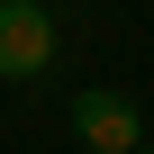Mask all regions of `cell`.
<instances>
[{"label":"cell","instance_id":"1","mask_svg":"<svg viewBox=\"0 0 154 154\" xmlns=\"http://www.w3.org/2000/svg\"><path fill=\"white\" fill-rule=\"evenodd\" d=\"M54 63V9L45 0H0V82H36Z\"/></svg>","mask_w":154,"mask_h":154},{"label":"cell","instance_id":"2","mask_svg":"<svg viewBox=\"0 0 154 154\" xmlns=\"http://www.w3.org/2000/svg\"><path fill=\"white\" fill-rule=\"evenodd\" d=\"M72 136L91 154H136L145 145V109L127 91H72Z\"/></svg>","mask_w":154,"mask_h":154},{"label":"cell","instance_id":"3","mask_svg":"<svg viewBox=\"0 0 154 154\" xmlns=\"http://www.w3.org/2000/svg\"><path fill=\"white\" fill-rule=\"evenodd\" d=\"M136 154H154V145H136Z\"/></svg>","mask_w":154,"mask_h":154},{"label":"cell","instance_id":"4","mask_svg":"<svg viewBox=\"0 0 154 154\" xmlns=\"http://www.w3.org/2000/svg\"><path fill=\"white\" fill-rule=\"evenodd\" d=\"M82 154H91V145H82Z\"/></svg>","mask_w":154,"mask_h":154}]
</instances>
